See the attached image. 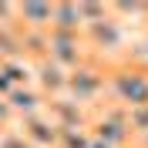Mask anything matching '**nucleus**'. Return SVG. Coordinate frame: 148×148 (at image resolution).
<instances>
[]
</instances>
